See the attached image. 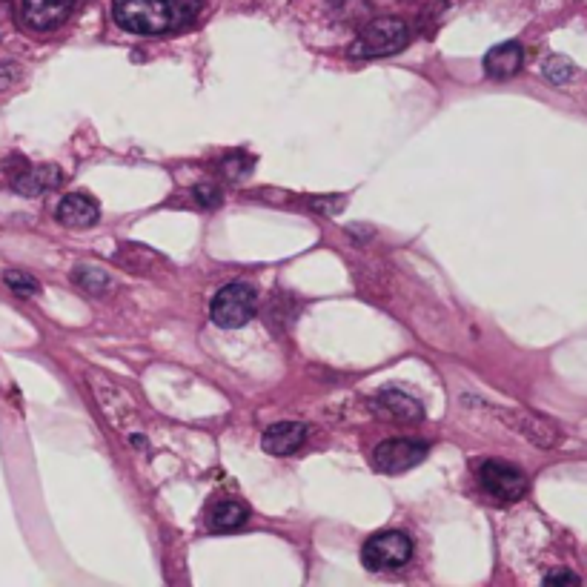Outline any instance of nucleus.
I'll list each match as a JSON object with an SVG mask.
<instances>
[{
  "label": "nucleus",
  "instance_id": "obj_1",
  "mask_svg": "<svg viewBox=\"0 0 587 587\" xmlns=\"http://www.w3.org/2000/svg\"><path fill=\"white\" fill-rule=\"evenodd\" d=\"M181 6L175 0H115L112 18L132 35H161L178 26Z\"/></svg>",
  "mask_w": 587,
  "mask_h": 587
},
{
  "label": "nucleus",
  "instance_id": "obj_2",
  "mask_svg": "<svg viewBox=\"0 0 587 587\" xmlns=\"http://www.w3.org/2000/svg\"><path fill=\"white\" fill-rule=\"evenodd\" d=\"M407 23L399 21V18H376L370 21L361 32L358 38L350 46V58H384V55H396L407 46Z\"/></svg>",
  "mask_w": 587,
  "mask_h": 587
},
{
  "label": "nucleus",
  "instance_id": "obj_3",
  "mask_svg": "<svg viewBox=\"0 0 587 587\" xmlns=\"http://www.w3.org/2000/svg\"><path fill=\"white\" fill-rule=\"evenodd\" d=\"M255 310H258V295H255L250 284H241V281L221 287L210 304L212 321L218 327H224V330L244 327L255 315Z\"/></svg>",
  "mask_w": 587,
  "mask_h": 587
},
{
  "label": "nucleus",
  "instance_id": "obj_4",
  "mask_svg": "<svg viewBox=\"0 0 587 587\" xmlns=\"http://www.w3.org/2000/svg\"><path fill=\"white\" fill-rule=\"evenodd\" d=\"M410 556H413V542L401 530L376 533L361 547V562L367 570H396L407 565Z\"/></svg>",
  "mask_w": 587,
  "mask_h": 587
},
{
  "label": "nucleus",
  "instance_id": "obj_5",
  "mask_svg": "<svg viewBox=\"0 0 587 587\" xmlns=\"http://www.w3.org/2000/svg\"><path fill=\"white\" fill-rule=\"evenodd\" d=\"M92 393L101 404V413H104L109 424L115 430H135L138 427V410H135V399L126 393L121 384H115L112 378L92 376Z\"/></svg>",
  "mask_w": 587,
  "mask_h": 587
},
{
  "label": "nucleus",
  "instance_id": "obj_6",
  "mask_svg": "<svg viewBox=\"0 0 587 587\" xmlns=\"http://www.w3.org/2000/svg\"><path fill=\"white\" fill-rule=\"evenodd\" d=\"M479 484H482L484 493L496 502H519L527 490V476L516 464L487 459L479 467Z\"/></svg>",
  "mask_w": 587,
  "mask_h": 587
},
{
  "label": "nucleus",
  "instance_id": "obj_7",
  "mask_svg": "<svg viewBox=\"0 0 587 587\" xmlns=\"http://www.w3.org/2000/svg\"><path fill=\"white\" fill-rule=\"evenodd\" d=\"M430 447L419 439H387L373 450V464L381 473L399 476L427 459Z\"/></svg>",
  "mask_w": 587,
  "mask_h": 587
},
{
  "label": "nucleus",
  "instance_id": "obj_8",
  "mask_svg": "<svg viewBox=\"0 0 587 587\" xmlns=\"http://www.w3.org/2000/svg\"><path fill=\"white\" fill-rule=\"evenodd\" d=\"M487 410H493L499 419H504L516 433H522L527 441H533L536 447H542V450H550L553 444H559V427L553 424V421L542 419V416H536V413H530V410H502V407H493V404H487L482 401Z\"/></svg>",
  "mask_w": 587,
  "mask_h": 587
},
{
  "label": "nucleus",
  "instance_id": "obj_9",
  "mask_svg": "<svg viewBox=\"0 0 587 587\" xmlns=\"http://www.w3.org/2000/svg\"><path fill=\"white\" fill-rule=\"evenodd\" d=\"M75 0H23L21 18L35 32H52L72 15Z\"/></svg>",
  "mask_w": 587,
  "mask_h": 587
},
{
  "label": "nucleus",
  "instance_id": "obj_10",
  "mask_svg": "<svg viewBox=\"0 0 587 587\" xmlns=\"http://www.w3.org/2000/svg\"><path fill=\"white\" fill-rule=\"evenodd\" d=\"M370 410L381 416V419H393V421H421L424 419V407H421L419 399L401 393V390H384L378 393L376 399L370 401Z\"/></svg>",
  "mask_w": 587,
  "mask_h": 587
},
{
  "label": "nucleus",
  "instance_id": "obj_11",
  "mask_svg": "<svg viewBox=\"0 0 587 587\" xmlns=\"http://www.w3.org/2000/svg\"><path fill=\"white\" fill-rule=\"evenodd\" d=\"M304 441H307V424H301V421H278V424L264 430L261 447L270 456H290V453L304 447Z\"/></svg>",
  "mask_w": 587,
  "mask_h": 587
},
{
  "label": "nucleus",
  "instance_id": "obj_12",
  "mask_svg": "<svg viewBox=\"0 0 587 587\" xmlns=\"http://www.w3.org/2000/svg\"><path fill=\"white\" fill-rule=\"evenodd\" d=\"M98 218H101V207L95 204V198H89L84 192H72L58 204V221L63 227L84 230V227L98 224Z\"/></svg>",
  "mask_w": 587,
  "mask_h": 587
},
{
  "label": "nucleus",
  "instance_id": "obj_13",
  "mask_svg": "<svg viewBox=\"0 0 587 587\" xmlns=\"http://www.w3.org/2000/svg\"><path fill=\"white\" fill-rule=\"evenodd\" d=\"M525 63V49L519 41H507L493 46L487 55H484V72L496 81H504V78H513Z\"/></svg>",
  "mask_w": 587,
  "mask_h": 587
},
{
  "label": "nucleus",
  "instance_id": "obj_14",
  "mask_svg": "<svg viewBox=\"0 0 587 587\" xmlns=\"http://www.w3.org/2000/svg\"><path fill=\"white\" fill-rule=\"evenodd\" d=\"M63 172L55 164H41V167H26L12 178V187L18 189L21 195H43V192H52L55 187H61Z\"/></svg>",
  "mask_w": 587,
  "mask_h": 587
},
{
  "label": "nucleus",
  "instance_id": "obj_15",
  "mask_svg": "<svg viewBox=\"0 0 587 587\" xmlns=\"http://www.w3.org/2000/svg\"><path fill=\"white\" fill-rule=\"evenodd\" d=\"M250 519V507L235 499H224V502H215L207 513V525L218 533H227V530H238Z\"/></svg>",
  "mask_w": 587,
  "mask_h": 587
},
{
  "label": "nucleus",
  "instance_id": "obj_16",
  "mask_svg": "<svg viewBox=\"0 0 587 587\" xmlns=\"http://www.w3.org/2000/svg\"><path fill=\"white\" fill-rule=\"evenodd\" d=\"M72 281L89 295H104L109 293V287H112V278L106 270L101 267H92V264H81L75 273H72Z\"/></svg>",
  "mask_w": 587,
  "mask_h": 587
},
{
  "label": "nucleus",
  "instance_id": "obj_17",
  "mask_svg": "<svg viewBox=\"0 0 587 587\" xmlns=\"http://www.w3.org/2000/svg\"><path fill=\"white\" fill-rule=\"evenodd\" d=\"M542 72H545V78L550 84L556 86H565L567 81H573V75H576V66L562 58V55H553V58H547L545 66H542Z\"/></svg>",
  "mask_w": 587,
  "mask_h": 587
},
{
  "label": "nucleus",
  "instance_id": "obj_18",
  "mask_svg": "<svg viewBox=\"0 0 587 587\" xmlns=\"http://www.w3.org/2000/svg\"><path fill=\"white\" fill-rule=\"evenodd\" d=\"M3 281H6V287H9L12 293L21 295V298H32V295H38V290H41L38 278H32V275L23 273V270H6V273H3Z\"/></svg>",
  "mask_w": 587,
  "mask_h": 587
},
{
  "label": "nucleus",
  "instance_id": "obj_19",
  "mask_svg": "<svg viewBox=\"0 0 587 587\" xmlns=\"http://www.w3.org/2000/svg\"><path fill=\"white\" fill-rule=\"evenodd\" d=\"M582 579L576 573H567V570H556V573H547L545 585H579Z\"/></svg>",
  "mask_w": 587,
  "mask_h": 587
},
{
  "label": "nucleus",
  "instance_id": "obj_20",
  "mask_svg": "<svg viewBox=\"0 0 587 587\" xmlns=\"http://www.w3.org/2000/svg\"><path fill=\"white\" fill-rule=\"evenodd\" d=\"M315 210H324V212H338L344 210V201L341 198H336V195H327V198H318V201H313Z\"/></svg>",
  "mask_w": 587,
  "mask_h": 587
},
{
  "label": "nucleus",
  "instance_id": "obj_21",
  "mask_svg": "<svg viewBox=\"0 0 587 587\" xmlns=\"http://www.w3.org/2000/svg\"><path fill=\"white\" fill-rule=\"evenodd\" d=\"M195 195H198V201H204V204H218V189L215 187H198L195 189Z\"/></svg>",
  "mask_w": 587,
  "mask_h": 587
}]
</instances>
